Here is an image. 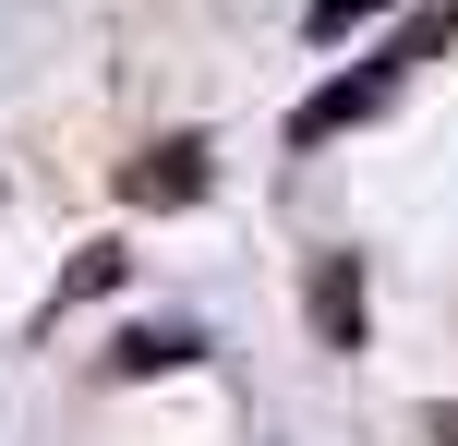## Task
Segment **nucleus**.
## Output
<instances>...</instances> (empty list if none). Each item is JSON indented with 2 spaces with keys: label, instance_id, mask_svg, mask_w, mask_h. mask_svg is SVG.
I'll return each instance as SVG.
<instances>
[{
  "label": "nucleus",
  "instance_id": "obj_3",
  "mask_svg": "<svg viewBox=\"0 0 458 446\" xmlns=\"http://www.w3.org/2000/svg\"><path fill=\"white\" fill-rule=\"evenodd\" d=\"M314 338H326V350H362V254H326L314 265Z\"/></svg>",
  "mask_w": 458,
  "mask_h": 446
},
{
  "label": "nucleus",
  "instance_id": "obj_5",
  "mask_svg": "<svg viewBox=\"0 0 458 446\" xmlns=\"http://www.w3.org/2000/svg\"><path fill=\"white\" fill-rule=\"evenodd\" d=\"M374 13H386V0H314V13H301V24H314V37H362Z\"/></svg>",
  "mask_w": 458,
  "mask_h": 446
},
{
  "label": "nucleus",
  "instance_id": "obj_6",
  "mask_svg": "<svg viewBox=\"0 0 458 446\" xmlns=\"http://www.w3.org/2000/svg\"><path fill=\"white\" fill-rule=\"evenodd\" d=\"M61 290H72V302H85V290H121V254H109V241H85V254H72V278H61Z\"/></svg>",
  "mask_w": 458,
  "mask_h": 446
},
{
  "label": "nucleus",
  "instance_id": "obj_2",
  "mask_svg": "<svg viewBox=\"0 0 458 446\" xmlns=\"http://www.w3.org/2000/svg\"><path fill=\"white\" fill-rule=\"evenodd\" d=\"M121 193H133V206H193V193H206V145H193V133L145 145V157L121 169Z\"/></svg>",
  "mask_w": 458,
  "mask_h": 446
},
{
  "label": "nucleus",
  "instance_id": "obj_4",
  "mask_svg": "<svg viewBox=\"0 0 458 446\" xmlns=\"http://www.w3.org/2000/svg\"><path fill=\"white\" fill-rule=\"evenodd\" d=\"M169 362H206V338H193V326H133L109 350V374H169Z\"/></svg>",
  "mask_w": 458,
  "mask_h": 446
},
{
  "label": "nucleus",
  "instance_id": "obj_1",
  "mask_svg": "<svg viewBox=\"0 0 458 446\" xmlns=\"http://www.w3.org/2000/svg\"><path fill=\"white\" fill-rule=\"evenodd\" d=\"M446 37H458V0H422V13L398 24L386 48H374V61H350L338 85H314V97H301V109H290V145H338L350 121H374V109H386L398 85H411V61H435Z\"/></svg>",
  "mask_w": 458,
  "mask_h": 446
}]
</instances>
